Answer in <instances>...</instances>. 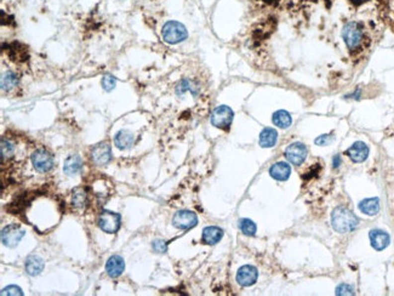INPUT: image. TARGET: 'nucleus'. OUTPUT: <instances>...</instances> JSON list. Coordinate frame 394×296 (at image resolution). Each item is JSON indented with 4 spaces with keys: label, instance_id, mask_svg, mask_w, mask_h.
Returning <instances> with one entry per match:
<instances>
[{
    "label": "nucleus",
    "instance_id": "obj_31",
    "mask_svg": "<svg viewBox=\"0 0 394 296\" xmlns=\"http://www.w3.org/2000/svg\"><path fill=\"white\" fill-rule=\"evenodd\" d=\"M336 294L337 295H354V288L349 284L342 283L336 288Z\"/></svg>",
    "mask_w": 394,
    "mask_h": 296
},
{
    "label": "nucleus",
    "instance_id": "obj_14",
    "mask_svg": "<svg viewBox=\"0 0 394 296\" xmlns=\"http://www.w3.org/2000/svg\"><path fill=\"white\" fill-rule=\"evenodd\" d=\"M369 238H370V243L373 248L377 251L385 250L391 243L390 234L387 232L382 231V229H373V231H370Z\"/></svg>",
    "mask_w": 394,
    "mask_h": 296
},
{
    "label": "nucleus",
    "instance_id": "obj_15",
    "mask_svg": "<svg viewBox=\"0 0 394 296\" xmlns=\"http://www.w3.org/2000/svg\"><path fill=\"white\" fill-rule=\"evenodd\" d=\"M125 270V262L119 255H113L108 259L106 264V271L111 278H118Z\"/></svg>",
    "mask_w": 394,
    "mask_h": 296
},
{
    "label": "nucleus",
    "instance_id": "obj_2",
    "mask_svg": "<svg viewBox=\"0 0 394 296\" xmlns=\"http://www.w3.org/2000/svg\"><path fill=\"white\" fill-rule=\"evenodd\" d=\"M161 35L167 44H178L188 37L186 27L177 21H169L162 26Z\"/></svg>",
    "mask_w": 394,
    "mask_h": 296
},
{
    "label": "nucleus",
    "instance_id": "obj_23",
    "mask_svg": "<svg viewBox=\"0 0 394 296\" xmlns=\"http://www.w3.org/2000/svg\"><path fill=\"white\" fill-rule=\"evenodd\" d=\"M272 121L275 126L280 129H288L289 126L293 124V118H291L290 113L286 112L284 109H279L277 112L273 113Z\"/></svg>",
    "mask_w": 394,
    "mask_h": 296
},
{
    "label": "nucleus",
    "instance_id": "obj_8",
    "mask_svg": "<svg viewBox=\"0 0 394 296\" xmlns=\"http://www.w3.org/2000/svg\"><path fill=\"white\" fill-rule=\"evenodd\" d=\"M23 237L24 231L18 225H9L1 231V242L7 248L17 247Z\"/></svg>",
    "mask_w": 394,
    "mask_h": 296
},
{
    "label": "nucleus",
    "instance_id": "obj_3",
    "mask_svg": "<svg viewBox=\"0 0 394 296\" xmlns=\"http://www.w3.org/2000/svg\"><path fill=\"white\" fill-rule=\"evenodd\" d=\"M342 37L347 48L351 50V51H354V50L360 48V45L363 43L364 33L362 26L358 22H348L343 27Z\"/></svg>",
    "mask_w": 394,
    "mask_h": 296
},
{
    "label": "nucleus",
    "instance_id": "obj_32",
    "mask_svg": "<svg viewBox=\"0 0 394 296\" xmlns=\"http://www.w3.org/2000/svg\"><path fill=\"white\" fill-rule=\"evenodd\" d=\"M333 140V135L332 134H324V135H320L319 137L315 138V145L316 146H327L329 143H331Z\"/></svg>",
    "mask_w": 394,
    "mask_h": 296
},
{
    "label": "nucleus",
    "instance_id": "obj_27",
    "mask_svg": "<svg viewBox=\"0 0 394 296\" xmlns=\"http://www.w3.org/2000/svg\"><path fill=\"white\" fill-rule=\"evenodd\" d=\"M238 226L245 236L252 237L255 236L256 231H257V227H256L255 222H253L252 220H250V218H240V220L238 221Z\"/></svg>",
    "mask_w": 394,
    "mask_h": 296
},
{
    "label": "nucleus",
    "instance_id": "obj_12",
    "mask_svg": "<svg viewBox=\"0 0 394 296\" xmlns=\"http://www.w3.org/2000/svg\"><path fill=\"white\" fill-rule=\"evenodd\" d=\"M258 278V272L256 270V267L250 266V265H245V266L240 267L236 272V282L240 284L241 287H251L256 283Z\"/></svg>",
    "mask_w": 394,
    "mask_h": 296
},
{
    "label": "nucleus",
    "instance_id": "obj_30",
    "mask_svg": "<svg viewBox=\"0 0 394 296\" xmlns=\"http://www.w3.org/2000/svg\"><path fill=\"white\" fill-rule=\"evenodd\" d=\"M152 248H153V250L156 251V253L164 254V253H166V250H167V244L165 240L156 239L153 243H152Z\"/></svg>",
    "mask_w": 394,
    "mask_h": 296
},
{
    "label": "nucleus",
    "instance_id": "obj_6",
    "mask_svg": "<svg viewBox=\"0 0 394 296\" xmlns=\"http://www.w3.org/2000/svg\"><path fill=\"white\" fill-rule=\"evenodd\" d=\"M32 163L35 170L39 171V173H49L55 165L52 154L43 148L37 149L32 154Z\"/></svg>",
    "mask_w": 394,
    "mask_h": 296
},
{
    "label": "nucleus",
    "instance_id": "obj_9",
    "mask_svg": "<svg viewBox=\"0 0 394 296\" xmlns=\"http://www.w3.org/2000/svg\"><path fill=\"white\" fill-rule=\"evenodd\" d=\"M198 223V216L195 212L189 210H180L172 217V225L178 229H191Z\"/></svg>",
    "mask_w": 394,
    "mask_h": 296
},
{
    "label": "nucleus",
    "instance_id": "obj_21",
    "mask_svg": "<svg viewBox=\"0 0 394 296\" xmlns=\"http://www.w3.org/2000/svg\"><path fill=\"white\" fill-rule=\"evenodd\" d=\"M277 141H278L277 130L273 129V128H266L261 131L258 143H260L261 147L271 148V147H273V146H275Z\"/></svg>",
    "mask_w": 394,
    "mask_h": 296
},
{
    "label": "nucleus",
    "instance_id": "obj_13",
    "mask_svg": "<svg viewBox=\"0 0 394 296\" xmlns=\"http://www.w3.org/2000/svg\"><path fill=\"white\" fill-rule=\"evenodd\" d=\"M346 154L351 158L352 162L363 163L365 162L369 156V147L366 146V143L358 141V142L353 143L351 147L347 149Z\"/></svg>",
    "mask_w": 394,
    "mask_h": 296
},
{
    "label": "nucleus",
    "instance_id": "obj_24",
    "mask_svg": "<svg viewBox=\"0 0 394 296\" xmlns=\"http://www.w3.org/2000/svg\"><path fill=\"white\" fill-rule=\"evenodd\" d=\"M191 93L193 96H197L199 94V87L197 83L192 79H183L176 87V95L182 96L186 93Z\"/></svg>",
    "mask_w": 394,
    "mask_h": 296
},
{
    "label": "nucleus",
    "instance_id": "obj_18",
    "mask_svg": "<svg viewBox=\"0 0 394 296\" xmlns=\"http://www.w3.org/2000/svg\"><path fill=\"white\" fill-rule=\"evenodd\" d=\"M44 267H45L44 260L37 255L28 256L26 259V262H24V268H26V272L32 277L40 275V273L43 272Z\"/></svg>",
    "mask_w": 394,
    "mask_h": 296
},
{
    "label": "nucleus",
    "instance_id": "obj_7",
    "mask_svg": "<svg viewBox=\"0 0 394 296\" xmlns=\"http://www.w3.org/2000/svg\"><path fill=\"white\" fill-rule=\"evenodd\" d=\"M308 148L305 143L295 142L289 145L285 149V157L293 165H301L307 158Z\"/></svg>",
    "mask_w": 394,
    "mask_h": 296
},
{
    "label": "nucleus",
    "instance_id": "obj_5",
    "mask_svg": "<svg viewBox=\"0 0 394 296\" xmlns=\"http://www.w3.org/2000/svg\"><path fill=\"white\" fill-rule=\"evenodd\" d=\"M121 217L118 212L103 210L98 216V226L106 233L113 234L120 228Z\"/></svg>",
    "mask_w": 394,
    "mask_h": 296
},
{
    "label": "nucleus",
    "instance_id": "obj_28",
    "mask_svg": "<svg viewBox=\"0 0 394 296\" xmlns=\"http://www.w3.org/2000/svg\"><path fill=\"white\" fill-rule=\"evenodd\" d=\"M13 152H15V148H13L12 143L2 137L1 138V160H2V163L5 162V159L9 160L10 158H12Z\"/></svg>",
    "mask_w": 394,
    "mask_h": 296
},
{
    "label": "nucleus",
    "instance_id": "obj_20",
    "mask_svg": "<svg viewBox=\"0 0 394 296\" xmlns=\"http://www.w3.org/2000/svg\"><path fill=\"white\" fill-rule=\"evenodd\" d=\"M114 143L119 149H128L135 143V136L129 130H120L114 137Z\"/></svg>",
    "mask_w": 394,
    "mask_h": 296
},
{
    "label": "nucleus",
    "instance_id": "obj_1",
    "mask_svg": "<svg viewBox=\"0 0 394 296\" xmlns=\"http://www.w3.org/2000/svg\"><path fill=\"white\" fill-rule=\"evenodd\" d=\"M331 225L338 233H349L359 226V218L344 206H337L332 211Z\"/></svg>",
    "mask_w": 394,
    "mask_h": 296
},
{
    "label": "nucleus",
    "instance_id": "obj_33",
    "mask_svg": "<svg viewBox=\"0 0 394 296\" xmlns=\"http://www.w3.org/2000/svg\"><path fill=\"white\" fill-rule=\"evenodd\" d=\"M1 295L2 296H4V295H12V296L18 295V296H21V295H23V293H22L21 288H18V287H16V286H9V287L4 288V289L1 290Z\"/></svg>",
    "mask_w": 394,
    "mask_h": 296
},
{
    "label": "nucleus",
    "instance_id": "obj_16",
    "mask_svg": "<svg viewBox=\"0 0 394 296\" xmlns=\"http://www.w3.org/2000/svg\"><path fill=\"white\" fill-rule=\"evenodd\" d=\"M269 175L277 181H286L291 175L290 165L284 162L274 163L269 169Z\"/></svg>",
    "mask_w": 394,
    "mask_h": 296
},
{
    "label": "nucleus",
    "instance_id": "obj_34",
    "mask_svg": "<svg viewBox=\"0 0 394 296\" xmlns=\"http://www.w3.org/2000/svg\"><path fill=\"white\" fill-rule=\"evenodd\" d=\"M341 163H342V159H341L340 154H336L335 157H333V160H332V165L333 168H338L341 165Z\"/></svg>",
    "mask_w": 394,
    "mask_h": 296
},
{
    "label": "nucleus",
    "instance_id": "obj_29",
    "mask_svg": "<svg viewBox=\"0 0 394 296\" xmlns=\"http://www.w3.org/2000/svg\"><path fill=\"white\" fill-rule=\"evenodd\" d=\"M101 84H102V88L109 93V91H112L115 88V85H117V80H115V78L113 76L106 74V76L102 77Z\"/></svg>",
    "mask_w": 394,
    "mask_h": 296
},
{
    "label": "nucleus",
    "instance_id": "obj_4",
    "mask_svg": "<svg viewBox=\"0 0 394 296\" xmlns=\"http://www.w3.org/2000/svg\"><path fill=\"white\" fill-rule=\"evenodd\" d=\"M234 113L228 106H219L214 109L211 114V124L217 129L228 130L232 125Z\"/></svg>",
    "mask_w": 394,
    "mask_h": 296
},
{
    "label": "nucleus",
    "instance_id": "obj_22",
    "mask_svg": "<svg viewBox=\"0 0 394 296\" xmlns=\"http://www.w3.org/2000/svg\"><path fill=\"white\" fill-rule=\"evenodd\" d=\"M359 210L363 214L369 216H375L380 211V199L379 198H366L359 203Z\"/></svg>",
    "mask_w": 394,
    "mask_h": 296
},
{
    "label": "nucleus",
    "instance_id": "obj_25",
    "mask_svg": "<svg viewBox=\"0 0 394 296\" xmlns=\"http://www.w3.org/2000/svg\"><path fill=\"white\" fill-rule=\"evenodd\" d=\"M87 204L86 191L82 187H77L72 191V205L77 209H84Z\"/></svg>",
    "mask_w": 394,
    "mask_h": 296
},
{
    "label": "nucleus",
    "instance_id": "obj_17",
    "mask_svg": "<svg viewBox=\"0 0 394 296\" xmlns=\"http://www.w3.org/2000/svg\"><path fill=\"white\" fill-rule=\"evenodd\" d=\"M223 229L217 227V226H208L203 229V243L208 245H215L222 239Z\"/></svg>",
    "mask_w": 394,
    "mask_h": 296
},
{
    "label": "nucleus",
    "instance_id": "obj_10",
    "mask_svg": "<svg viewBox=\"0 0 394 296\" xmlns=\"http://www.w3.org/2000/svg\"><path fill=\"white\" fill-rule=\"evenodd\" d=\"M91 159L98 167L107 165L112 159L111 146L108 142H100L91 149Z\"/></svg>",
    "mask_w": 394,
    "mask_h": 296
},
{
    "label": "nucleus",
    "instance_id": "obj_11",
    "mask_svg": "<svg viewBox=\"0 0 394 296\" xmlns=\"http://www.w3.org/2000/svg\"><path fill=\"white\" fill-rule=\"evenodd\" d=\"M6 54L9 56V59L12 62L16 63H23L28 60V50L23 44L18 43V41H13V43L7 44L6 45Z\"/></svg>",
    "mask_w": 394,
    "mask_h": 296
},
{
    "label": "nucleus",
    "instance_id": "obj_26",
    "mask_svg": "<svg viewBox=\"0 0 394 296\" xmlns=\"http://www.w3.org/2000/svg\"><path fill=\"white\" fill-rule=\"evenodd\" d=\"M18 83H20V79H18L17 74L13 73V72L7 71L1 74V83L0 84H1L2 91H11L15 89Z\"/></svg>",
    "mask_w": 394,
    "mask_h": 296
},
{
    "label": "nucleus",
    "instance_id": "obj_19",
    "mask_svg": "<svg viewBox=\"0 0 394 296\" xmlns=\"http://www.w3.org/2000/svg\"><path fill=\"white\" fill-rule=\"evenodd\" d=\"M81 167H82V160L80 157L77 156V154H72V156L68 157V158L65 160V163H63V171H65L66 175L74 176L80 171Z\"/></svg>",
    "mask_w": 394,
    "mask_h": 296
}]
</instances>
